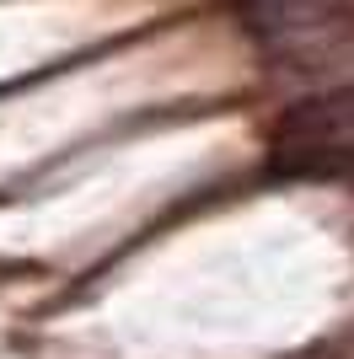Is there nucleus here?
Masks as SVG:
<instances>
[{
  "instance_id": "f03ea898",
  "label": "nucleus",
  "mask_w": 354,
  "mask_h": 359,
  "mask_svg": "<svg viewBox=\"0 0 354 359\" xmlns=\"http://www.w3.org/2000/svg\"><path fill=\"white\" fill-rule=\"evenodd\" d=\"M247 27L268 48H301L327 22V0H242Z\"/></svg>"
},
{
  "instance_id": "f257e3e1",
  "label": "nucleus",
  "mask_w": 354,
  "mask_h": 359,
  "mask_svg": "<svg viewBox=\"0 0 354 359\" xmlns=\"http://www.w3.org/2000/svg\"><path fill=\"white\" fill-rule=\"evenodd\" d=\"M274 166L284 177L354 182V86L295 102L280 118Z\"/></svg>"
}]
</instances>
